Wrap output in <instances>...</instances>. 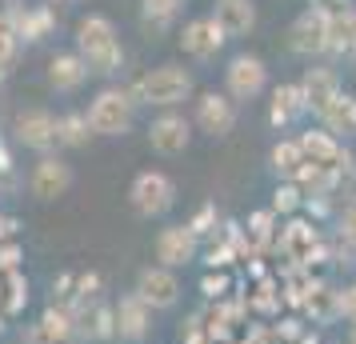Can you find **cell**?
<instances>
[{
  "label": "cell",
  "mask_w": 356,
  "mask_h": 344,
  "mask_svg": "<svg viewBox=\"0 0 356 344\" xmlns=\"http://www.w3.org/2000/svg\"><path fill=\"white\" fill-rule=\"evenodd\" d=\"M0 76H4V68H0Z\"/></svg>",
  "instance_id": "f546056e"
},
{
  "label": "cell",
  "mask_w": 356,
  "mask_h": 344,
  "mask_svg": "<svg viewBox=\"0 0 356 344\" xmlns=\"http://www.w3.org/2000/svg\"><path fill=\"white\" fill-rule=\"evenodd\" d=\"M76 44H81V60L92 72H116L124 52H120V40H116V28L108 17H84L76 24Z\"/></svg>",
  "instance_id": "6da1fadb"
},
{
  "label": "cell",
  "mask_w": 356,
  "mask_h": 344,
  "mask_svg": "<svg viewBox=\"0 0 356 344\" xmlns=\"http://www.w3.org/2000/svg\"><path fill=\"white\" fill-rule=\"evenodd\" d=\"M340 236H344V240L356 248V200L344 208V216H340Z\"/></svg>",
  "instance_id": "4316f807"
},
{
  "label": "cell",
  "mask_w": 356,
  "mask_h": 344,
  "mask_svg": "<svg viewBox=\"0 0 356 344\" xmlns=\"http://www.w3.org/2000/svg\"><path fill=\"white\" fill-rule=\"evenodd\" d=\"M340 312H344V316H348V320L356 325V284H353V288H344V293H340Z\"/></svg>",
  "instance_id": "83f0119b"
},
{
  "label": "cell",
  "mask_w": 356,
  "mask_h": 344,
  "mask_svg": "<svg viewBox=\"0 0 356 344\" xmlns=\"http://www.w3.org/2000/svg\"><path fill=\"white\" fill-rule=\"evenodd\" d=\"M300 88H305V100H308L312 113H324V108L340 97V81H337L332 68H308V76H305Z\"/></svg>",
  "instance_id": "e0dca14e"
},
{
  "label": "cell",
  "mask_w": 356,
  "mask_h": 344,
  "mask_svg": "<svg viewBox=\"0 0 356 344\" xmlns=\"http://www.w3.org/2000/svg\"><path fill=\"white\" fill-rule=\"evenodd\" d=\"M353 344H356V336H353Z\"/></svg>",
  "instance_id": "4dcf8cb0"
},
{
  "label": "cell",
  "mask_w": 356,
  "mask_h": 344,
  "mask_svg": "<svg viewBox=\"0 0 356 344\" xmlns=\"http://www.w3.org/2000/svg\"><path fill=\"white\" fill-rule=\"evenodd\" d=\"M33 197L40 200H60L72 188V168L60 156H40V164L33 168Z\"/></svg>",
  "instance_id": "4fadbf2b"
},
{
  "label": "cell",
  "mask_w": 356,
  "mask_h": 344,
  "mask_svg": "<svg viewBox=\"0 0 356 344\" xmlns=\"http://www.w3.org/2000/svg\"><path fill=\"white\" fill-rule=\"evenodd\" d=\"M40 332L49 336V341H68L72 336V316L68 312H44V320H40Z\"/></svg>",
  "instance_id": "d4e9b609"
},
{
  "label": "cell",
  "mask_w": 356,
  "mask_h": 344,
  "mask_svg": "<svg viewBox=\"0 0 356 344\" xmlns=\"http://www.w3.org/2000/svg\"><path fill=\"white\" fill-rule=\"evenodd\" d=\"M17 44H20L17 24H13V17H8V13H0V68L13 65V56H17Z\"/></svg>",
  "instance_id": "cb8c5ba5"
},
{
  "label": "cell",
  "mask_w": 356,
  "mask_h": 344,
  "mask_svg": "<svg viewBox=\"0 0 356 344\" xmlns=\"http://www.w3.org/2000/svg\"><path fill=\"white\" fill-rule=\"evenodd\" d=\"M156 261L164 264V268H184V264L196 261V232L188 229V224H168V229H161V236H156Z\"/></svg>",
  "instance_id": "9c48e42d"
},
{
  "label": "cell",
  "mask_w": 356,
  "mask_h": 344,
  "mask_svg": "<svg viewBox=\"0 0 356 344\" xmlns=\"http://www.w3.org/2000/svg\"><path fill=\"white\" fill-rule=\"evenodd\" d=\"M324 124H328V132H344V136H356V97H344L340 92L328 108H324Z\"/></svg>",
  "instance_id": "7402d4cb"
},
{
  "label": "cell",
  "mask_w": 356,
  "mask_h": 344,
  "mask_svg": "<svg viewBox=\"0 0 356 344\" xmlns=\"http://www.w3.org/2000/svg\"><path fill=\"white\" fill-rule=\"evenodd\" d=\"M136 296L145 300L148 309H172L180 300V280L172 268H164V264H156V268H145L140 277H136Z\"/></svg>",
  "instance_id": "8992f818"
},
{
  "label": "cell",
  "mask_w": 356,
  "mask_h": 344,
  "mask_svg": "<svg viewBox=\"0 0 356 344\" xmlns=\"http://www.w3.org/2000/svg\"><path fill=\"white\" fill-rule=\"evenodd\" d=\"M324 52H356V13L348 8L328 13V49Z\"/></svg>",
  "instance_id": "ffe728a7"
},
{
  "label": "cell",
  "mask_w": 356,
  "mask_h": 344,
  "mask_svg": "<svg viewBox=\"0 0 356 344\" xmlns=\"http://www.w3.org/2000/svg\"><path fill=\"white\" fill-rule=\"evenodd\" d=\"M196 129L209 136H228L236 129V100L228 92H204L196 100Z\"/></svg>",
  "instance_id": "52a82bcc"
},
{
  "label": "cell",
  "mask_w": 356,
  "mask_h": 344,
  "mask_svg": "<svg viewBox=\"0 0 356 344\" xmlns=\"http://www.w3.org/2000/svg\"><path fill=\"white\" fill-rule=\"evenodd\" d=\"M129 200H132V208L140 216H164L168 208H172V200H177V184L168 181L164 172H140L136 181H132V188H129Z\"/></svg>",
  "instance_id": "277c9868"
},
{
  "label": "cell",
  "mask_w": 356,
  "mask_h": 344,
  "mask_svg": "<svg viewBox=\"0 0 356 344\" xmlns=\"http://www.w3.org/2000/svg\"><path fill=\"white\" fill-rule=\"evenodd\" d=\"M300 148H305L308 168H316V172L321 168H337V161H340V148L328 132H305L300 136Z\"/></svg>",
  "instance_id": "d6986e66"
},
{
  "label": "cell",
  "mask_w": 356,
  "mask_h": 344,
  "mask_svg": "<svg viewBox=\"0 0 356 344\" xmlns=\"http://www.w3.org/2000/svg\"><path fill=\"white\" fill-rule=\"evenodd\" d=\"M148 145L156 152H164V156H177V152H184L193 145V124L180 113H164L148 124Z\"/></svg>",
  "instance_id": "8fae6325"
},
{
  "label": "cell",
  "mask_w": 356,
  "mask_h": 344,
  "mask_svg": "<svg viewBox=\"0 0 356 344\" xmlns=\"http://www.w3.org/2000/svg\"><path fill=\"white\" fill-rule=\"evenodd\" d=\"M180 0H145V20L152 24V28H164L168 20L177 17Z\"/></svg>",
  "instance_id": "484cf974"
},
{
  "label": "cell",
  "mask_w": 356,
  "mask_h": 344,
  "mask_svg": "<svg viewBox=\"0 0 356 344\" xmlns=\"http://www.w3.org/2000/svg\"><path fill=\"white\" fill-rule=\"evenodd\" d=\"M88 72H92V68L81 60V52H60V56L49 60V84L56 92H76V88L88 81Z\"/></svg>",
  "instance_id": "9a60e30c"
},
{
  "label": "cell",
  "mask_w": 356,
  "mask_h": 344,
  "mask_svg": "<svg viewBox=\"0 0 356 344\" xmlns=\"http://www.w3.org/2000/svg\"><path fill=\"white\" fill-rule=\"evenodd\" d=\"M289 44L292 52H300V56H312V52H324L328 49V13L324 8H305L300 17L292 20L289 28Z\"/></svg>",
  "instance_id": "5b68a950"
},
{
  "label": "cell",
  "mask_w": 356,
  "mask_h": 344,
  "mask_svg": "<svg viewBox=\"0 0 356 344\" xmlns=\"http://www.w3.org/2000/svg\"><path fill=\"white\" fill-rule=\"evenodd\" d=\"M88 136H92V124H88V116L72 113V116H65V120H60V145H84Z\"/></svg>",
  "instance_id": "603a6c76"
},
{
  "label": "cell",
  "mask_w": 356,
  "mask_h": 344,
  "mask_svg": "<svg viewBox=\"0 0 356 344\" xmlns=\"http://www.w3.org/2000/svg\"><path fill=\"white\" fill-rule=\"evenodd\" d=\"M296 197H300V193H296L292 184H284V188H276V208H296Z\"/></svg>",
  "instance_id": "f1b7e54d"
},
{
  "label": "cell",
  "mask_w": 356,
  "mask_h": 344,
  "mask_svg": "<svg viewBox=\"0 0 356 344\" xmlns=\"http://www.w3.org/2000/svg\"><path fill=\"white\" fill-rule=\"evenodd\" d=\"M225 28L216 24V17H200V20H193L184 33H180V44H184V52L188 56H196V60H212L216 52L225 49Z\"/></svg>",
  "instance_id": "7c38bea8"
},
{
  "label": "cell",
  "mask_w": 356,
  "mask_h": 344,
  "mask_svg": "<svg viewBox=\"0 0 356 344\" xmlns=\"http://www.w3.org/2000/svg\"><path fill=\"white\" fill-rule=\"evenodd\" d=\"M132 108H136L132 92H124V88H104L92 100V108H88V124H92L97 136H124L132 129Z\"/></svg>",
  "instance_id": "3957f363"
},
{
  "label": "cell",
  "mask_w": 356,
  "mask_h": 344,
  "mask_svg": "<svg viewBox=\"0 0 356 344\" xmlns=\"http://www.w3.org/2000/svg\"><path fill=\"white\" fill-rule=\"evenodd\" d=\"M188 92H193V76L180 65L152 68V72L140 76V84H136V97L145 100V104H156V108H172V104H180Z\"/></svg>",
  "instance_id": "7a4b0ae2"
},
{
  "label": "cell",
  "mask_w": 356,
  "mask_h": 344,
  "mask_svg": "<svg viewBox=\"0 0 356 344\" xmlns=\"http://www.w3.org/2000/svg\"><path fill=\"white\" fill-rule=\"evenodd\" d=\"M216 24L225 28V36L252 33V24H257V8H252V0H220V4H216Z\"/></svg>",
  "instance_id": "ac0fdd59"
},
{
  "label": "cell",
  "mask_w": 356,
  "mask_h": 344,
  "mask_svg": "<svg viewBox=\"0 0 356 344\" xmlns=\"http://www.w3.org/2000/svg\"><path fill=\"white\" fill-rule=\"evenodd\" d=\"M225 84L232 100H252L257 92H264L268 84V68L260 56H236L232 65L225 68Z\"/></svg>",
  "instance_id": "ba28073f"
},
{
  "label": "cell",
  "mask_w": 356,
  "mask_h": 344,
  "mask_svg": "<svg viewBox=\"0 0 356 344\" xmlns=\"http://www.w3.org/2000/svg\"><path fill=\"white\" fill-rule=\"evenodd\" d=\"M300 113H308L305 88H300V84H280L273 92V104H268V120H273L276 129H289Z\"/></svg>",
  "instance_id": "2e32d148"
},
{
  "label": "cell",
  "mask_w": 356,
  "mask_h": 344,
  "mask_svg": "<svg viewBox=\"0 0 356 344\" xmlns=\"http://www.w3.org/2000/svg\"><path fill=\"white\" fill-rule=\"evenodd\" d=\"M17 136L29 148H36V152L49 156V148L60 145V120L52 113H44V108H29V113L17 116Z\"/></svg>",
  "instance_id": "30bf717a"
},
{
  "label": "cell",
  "mask_w": 356,
  "mask_h": 344,
  "mask_svg": "<svg viewBox=\"0 0 356 344\" xmlns=\"http://www.w3.org/2000/svg\"><path fill=\"white\" fill-rule=\"evenodd\" d=\"M148 316H152V309H148L136 293H129L120 304H116V312H113L116 336H120V341H145V336H148Z\"/></svg>",
  "instance_id": "5bb4252c"
},
{
  "label": "cell",
  "mask_w": 356,
  "mask_h": 344,
  "mask_svg": "<svg viewBox=\"0 0 356 344\" xmlns=\"http://www.w3.org/2000/svg\"><path fill=\"white\" fill-rule=\"evenodd\" d=\"M273 168H276V177H284V181H300L305 177V148H300V140H280V145L273 148Z\"/></svg>",
  "instance_id": "44dd1931"
}]
</instances>
